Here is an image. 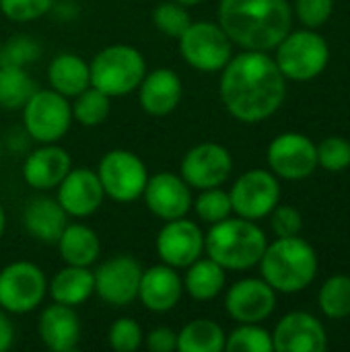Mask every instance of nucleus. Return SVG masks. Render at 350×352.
Segmentation results:
<instances>
[{
	"label": "nucleus",
	"instance_id": "obj_1",
	"mask_svg": "<svg viewBox=\"0 0 350 352\" xmlns=\"http://www.w3.org/2000/svg\"><path fill=\"white\" fill-rule=\"evenodd\" d=\"M285 80L274 58L266 52L245 50L231 56L221 70V101L235 120L258 124L283 105L287 95Z\"/></svg>",
	"mask_w": 350,
	"mask_h": 352
},
{
	"label": "nucleus",
	"instance_id": "obj_2",
	"mask_svg": "<svg viewBox=\"0 0 350 352\" xmlns=\"http://www.w3.org/2000/svg\"><path fill=\"white\" fill-rule=\"evenodd\" d=\"M287 0H221L219 25L227 37L252 52L274 50L291 31Z\"/></svg>",
	"mask_w": 350,
	"mask_h": 352
},
{
	"label": "nucleus",
	"instance_id": "obj_3",
	"mask_svg": "<svg viewBox=\"0 0 350 352\" xmlns=\"http://www.w3.org/2000/svg\"><path fill=\"white\" fill-rule=\"evenodd\" d=\"M268 241L264 231L250 219H231L210 225L204 235V252L225 270H250L260 264Z\"/></svg>",
	"mask_w": 350,
	"mask_h": 352
},
{
	"label": "nucleus",
	"instance_id": "obj_4",
	"mask_svg": "<svg viewBox=\"0 0 350 352\" xmlns=\"http://www.w3.org/2000/svg\"><path fill=\"white\" fill-rule=\"evenodd\" d=\"M262 278L278 293H299L318 274L316 250L301 237H278L260 258Z\"/></svg>",
	"mask_w": 350,
	"mask_h": 352
},
{
	"label": "nucleus",
	"instance_id": "obj_5",
	"mask_svg": "<svg viewBox=\"0 0 350 352\" xmlns=\"http://www.w3.org/2000/svg\"><path fill=\"white\" fill-rule=\"evenodd\" d=\"M91 87L107 97H126L134 93L146 74V60L134 45H107L89 62Z\"/></svg>",
	"mask_w": 350,
	"mask_h": 352
},
{
	"label": "nucleus",
	"instance_id": "obj_6",
	"mask_svg": "<svg viewBox=\"0 0 350 352\" xmlns=\"http://www.w3.org/2000/svg\"><path fill=\"white\" fill-rule=\"evenodd\" d=\"M70 101L54 89H35L23 105V128L39 144L60 142L72 126Z\"/></svg>",
	"mask_w": 350,
	"mask_h": 352
},
{
	"label": "nucleus",
	"instance_id": "obj_7",
	"mask_svg": "<svg viewBox=\"0 0 350 352\" xmlns=\"http://www.w3.org/2000/svg\"><path fill=\"white\" fill-rule=\"evenodd\" d=\"M182 58L200 72H221L233 56V41L219 23L198 21L177 37Z\"/></svg>",
	"mask_w": 350,
	"mask_h": 352
},
{
	"label": "nucleus",
	"instance_id": "obj_8",
	"mask_svg": "<svg viewBox=\"0 0 350 352\" xmlns=\"http://www.w3.org/2000/svg\"><path fill=\"white\" fill-rule=\"evenodd\" d=\"M330 60V47L316 31H295L276 45V66L291 80H311L324 72Z\"/></svg>",
	"mask_w": 350,
	"mask_h": 352
},
{
	"label": "nucleus",
	"instance_id": "obj_9",
	"mask_svg": "<svg viewBox=\"0 0 350 352\" xmlns=\"http://www.w3.org/2000/svg\"><path fill=\"white\" fill-rule=\"evenodd\" d=\"M95 171L99 175L105 196L120 204H128L142 198L144 186L149 182V169L144 161L136 153L126 148L107 151Z\"/></svg>",
	"mask_w": 350,
	"mask_h": 352
},
{
	"label": "nucleus",
	"instance_id": "obj_10",
	"mask_svg": "<svg viewBox=\"0 0 350 352\" xmlns=\"http://www.w3.org/2000/svg\"><path fill=\"white\" fill-rule=\"evenodd\" d=\"M47 295L43 270L27 260H17L0 270V307L6 314H31Z\"/></svg>",
	"mask_w": 350,
	"mask_h": 352
},
{
	"label": "nucleus",
	"instance_id": "obj_11",
	"mask_svg": "<svg viewBox=\"0 0 350 352\" xmlns=\"http://www.w3.org/2000/svg\"><path fill=\"white\" fill-rule=\"evenodd\" d=\"M233 212L241 219L258 221L268 217L281 198V186L274 173L264 169H250L233 184L231 192Z\"/></svg>",
	"mask_w": 350,
	"mask_h": 352
},
{
	"label": "nucleus",
	"instance_id": "obj_12",
	"mask_svg": "<svg viewBox=\"0 0 350 352\" xmlns=\"http://www.w3.org/2000/svg\"><path fill=\"white\" fill-rule=\"evenodd\" d=\"M142 266L132 256H116L105 260L95 276V295L109 307H126L138 299V287L142 276Z\"/></svg>",
	"mask_w": 350,
	"mask_h": 352
},
{
	"label": "nucleus",
	"instance_id": "obj_13",
	"mask_svg": "<svg viewBox=\"0 0 350 352\" xmlns=\"http://www.w3.org/2000/svg\"><path fill=\"white\" fill-rule=\"evenodd\" d=\"M231 171L233 157L219 142H200L192 146L179 163V175L196 190L221 188L229 179Z\"/></svg>",
	"mask_w": 350,
	"mask_h": 352
},
{
	"label": "nucleus",
	"instance_id": "obj_14",
	"mask_svg": "<svg viewBox=\"0 0 350 352\" xmlns=\"http://www.w3.org/2000/svg\"><path fill=\"white\" fill-rule=\"evenodd\" d=\"M157 256L163 264L186 270L192 262L204 254V233L198 223L188 221L186 217L165 221L155 239Z\"/></svg>",
	"mask_w": 350,
	"mask_h": 352
},
{
	"label": "nucleus",
	"instance_id": "obj_15",
	"mask_svg": "<svg viewBox=\"0 0 350 352\" xmlns=\"http://www.w3.org/2000/svg\"><path fill=\"white\" fill-rule=\"evenodd\" d=\"M268 165L283 179H305L318 167V148L305 134L285 132L270 142Z\"/></svg>",
	"mask_w": 350,
	"mask_h": 352
},
{
	"label": "nucleus",
	"instance_id": "obj_16",
	"mask_svg": "<svg viewBox=\"0 0 350 352\" xmlns=\"http://www.w3.org/2000/svg\"><path fill=\"white\" fill-rule=\"evenodd\" d=\"M276 307V291L264 278L237 280L225 295V309L237 324H262Z\"/></svg>",
	"mask_w": 350,
	"mask_h": 352
},
{
	"label": "nucleus",
	"instance_id": "obj_17",
	"mask_svg": "<svg viewBox=\"0 0 350 352\" xmlns=\"http://www.w3.org/2000/svg\"><path fill=\"white\" fill-rule=\"evenodd\" d=\"M56 200L72 219H85L95 214L105 200V192L97 171L89 167H72L58 184Z\"/></svg>",
	"mask_w": 350,
	"mask_h": 352
},
{
	"label": "nucleus",
	"instance_id": "obj_18",
	"mask_svg": "<svg viewBox=\"0 0 350 352\" xmlns=\"http://www.w3.org/2000/svg\"><path fill=\"white\" fill-rule=\"evenodd\" d=\"M142 198L146 208L161 221L182 219L192 210V192L179 173L159 171L149 175Z\"/></svg>",
	"mask_w": 350,
	"mask_h": 352
},
{
	"label": "nucleus",
	"instance_id": "obj_19",
	"mask_svg": "<svg viewBox=\"0 0 350 352\" xmlns=\"http://www.w3.org/2000/svg\"><path fill=\"white\" fill-rule=\"evenodd\" d=\"M272 344L278 352H324L328 349V336L320 320L295 311L276 324Z\"/></svg>",
	"mask_w": 350,
	"mask_h": 352
},
{
	"label": "nucleus",
	"instance_id": "obj_20",
	"mask_svg": "<svg viewBox=\"0 0 350 352\" xmlns=\"http://www.w3.org/2000/svg\"><path fill=\"white\" fill-rule=\"evenodd\" d=\"M72 169V159L66 148L58 142L41 144L39 148L31 151L23 163V179L29 188L37 192L56 190L58 184L66 177Z\"/></svg>",
	"mask_w": 350,
	"mask_h": 352
},
{
	"label": "nucleus",
	"instance_id": "obj_21",
	"mask_svg": "<svg viewBox=\"0 0 350 352\" xmlns=\"http://www.w3.org/2000/svg\"><path fill=\"white\" fill-rule=\"evenodd\" d=\"M184 278L179 272L167 264H157L142 270L138 301L153 314H167L182 301Z\"/></svg>",
	"mask_w": 350,
	"mask_h": 352
},
{
	"label": "nucleus",
	"instance_id": "obj_22",
	"mask_svg": "<svg viewBox=\"0 0 350 352\" xmlns=\"http://www.w3.org/2000/svg\"><path fill=\"white\" fill-rule=\"evenodd\" d=\"M136 91H138L140 107L149 116L163 118L179 105L184 97V82L175 70L155 68L151 72L146 70Z\"/></svg>",
	"mask_w": 350,
	"mask_h": 352
},
{
	"label": "nucleus",
	"instance_id": "obj_23",
	"mask_svg": "<svg viewBox=\"0 0 350 352\" xmlns=\"http://www.w3.org/2000/svg\"><path fill=\"white\" fill-rule=\"evenodd\" d=\"M37 334L47 351L72 352L80 342L83 328L74 307L52 303L37 320Z\"/></svg>",
	"mask_w": 350,
	"mask_h": 352
},
{
	"label": "nucleus",
	"instance_id": "obj_24",
	"mask_svg": "<svg viewBox=\"0 0 350 352\" xmlns=\"http://www.w3.org/2000/svg\"><path fill=\"white\" fill-rule=\"evenodd\" d=\"M23 225L31 237L41 243H56L68 225V214L56 198L37 196L29 200L23 212Z\"/></svg>",
	"mask_w": 350,
	"mask_h": 352
},
{
	"label": "nucleus",
	"instance_id": "obj_25",
	"mask_svg": "<svg viewBox=\"0 0 350 352\" xmlns=\"http://www.w3.org/2000/svg\"><path fill=\"white\" fill-rule=\"evenodd\" d=\"M47 293L52 295L54 303L78 307L95 293V276L89 266H70L66 264L58 270L47 283Z\"/></svg>",
	"mask_w": 350,
	"mask_h": 352
},
{
	"label": "nucleus",
	"instance_id": "obj_26",
	"mask_svg": "<svg viewBox=\"0 0 350 352\" xmlns=\"http://www.w3.org/2000/svg\"><path fill=\"white\" fill-rule=\"evenodd\" d=\"M56 245L64 264H70V266L91 268L99 260V254H101L99 235L83 223H68L62 235L58 237Z\"/></svg>",
	"mask_w": 350,
	"mask_h": 352
},
{
	"label": "nucleus",
	"instance_id": "obj_27",
	"mask_svg": "<svg viewBox=\"0 0 350 352\" xmlns=\"http://www.w3.org/2000/svg\"><path fill=\"white\" fill-rule=\"evenodd\" d=\"M47 80H50V87L56 93L64 95L66 99H72L78 93H83L87 87H91L89 62H85L76 54L62 52L50 62Z\"/></svg>",
	"mask_w": 350,
	"mask_h": 352
},
{
	"label": "nucleus",
	"instance_id": "obj_28",
	"mask_svg": "<svg viewBox=\"0 0 350 352\" xmlns=\"http://www.w3.org/2000/svg\"><path fill=\"white\" fill-rule=\"evenodd\" d=\"M225 268L212 258H198L186 268L184 291L196 301H210L225 289Z\"/></svg>",
	"mask_w": 350,
	"mask_h": 352
},
{
	"label": "nucleus",
	"instance_id": "obj_29",
	"mask_svg": "<svg viewBox=\"0 0 350 352\" xmlns=\"http://www.w3.org/2000/svg\"><path fill=\"white\" fill-rule=\"evenodd\" d=\"M225 332L212 320H192L177 332L179 352H223Z\"/></svg>",
	"mask_w": 350,
	"mask_h": 352
},
{
	"label": "nucleus",
	"instance_id": "obj_30",
	"mask_svg": "<svg viewBox=\"0 0 350 352\" xmlns=\"http://www.w3.org/2000/svg\"><path fill=\"white\" fill-rule=\"evenodd\" d=\"M35 82L21 66L0 64V107L14 111L23 109L29 97L35 93Z\"/></svg>",
	"mask_w": 350,
	"mask_h": 352
},
{
	"label": "nucleus",
	"instance_id": "obj_31",
	"mask_svg": "<svg viewBox=\"0 0 350 352\" xmlns=\"http://www.w3.org/2000/svg\"><path fill=\"white\" fill-rule=\"evenodd\" d=\"M74 101L70 103L72 109V120L78 122L85 128H95L103 124L109 116L111 109V97L101 93L95 87H87L83 93L72 97Z\"/></svg>",
	"mask_w": 350,
	"mask_h": 352
},
{
	"label": "nucleus",
	"instance_id": "obj_32",
	"mask_svg": "<svg viewBox=\"0 0 350 352\" xmlns=\"http://www.w3.org/2000/svg\"><path fill=\"white\" fill-rule=\"evenodd\" d=\"M320 309L332 318L342 320L350 316V276L338 274L326 280L320 291Z\"/></svg>",
	"mask_w": 350,
	"mask_h": 352
},
{
	"label": "nucleus",
	"instance_id": "obj_33",
	"mask_svg": "<svg viewBox=\"0 0 350 352\" xmlns=\"http://www.w3.org/2000/svg\"><path fill=\"white\" fill-rule=\"evenodd\" d=\"M192 208L198 214V219L206 225H215L219 221H225L233 212L229 192H225L221 188L200 190L196 200H192Z\"/></svg>",
	"mask_w": 350,
	"mask_h": 352
},
{
	"label": "nucleus",
	"instance_id": "obj_34",
	"mask_svg": "<svg viewBox=\"0 0 350 352\" xmlns=\"http://www.w3.org/2000/svg\"><path fill=\"white\" fill-rule=\"evenodd\" d=\"M227 352H270L274 351L272 336L258 324H239L227 338Z\"/></svg>",
	"mask_w": 350,
	"mask_h": 352
},
{
	"label": "nucleus",
	"instance_id": "obj_35",
	"mask_svg": "<svg viewBox=\"0 0 350 352\" xmlns=\"http://www.w3.org/2000/svg\"><path fill=\"white\" fill-rule=\"evenodd\" d=\"M153 23L163 35L177 39L188 29V25L192 23V16H190L186 6L177 4L175 0H165V2H159L155 6Z\"/></svg>",
	"mask_w": 350,
	"mask_h": 352
},
{
	"label": "nucleus",
	"instance_id": "obj_36",
	"mask_svg": "<svg viewBox=\"0 0 350 352\" xmlns=\"http://www.w3.org/2000/svg\"><path fill=\"white\" fill-rule=\"evenodd\" d=\"M41 56V45L31 35H12L0 50V64L27 68Z\"/></svg>",
	"mask_w": 350,
	"mask_h": 352
},
{
	"label": "nucleus",
	"instance_id": "obj_37",
	"mask_svg": "<svg viewBox=\"0 0 350 352\" xmlns=\"http://www.w3.org/2000/svg\"><path fill=\"white\" fill-rule=\"evenodd\" d=\"M144 342L142 328L130 320V318H120L109 326L107 332V344L116 352H134L138 351Z\"/></svg>",
	"mask_w": 350,
	"mask_h": 352
},
{
	"label": "nucleus",
	"instance_id": "obj_38",
	"mask_svg": "<svg viewBox=\"0 0 350 352\" xmlns=\"http://www.w3.org/2000/svg\"><path fill=\"white\" fill-rule=\"evenodd\" d=\"M56 0H0V10L14 23H29L52 12Z\"/></svg>",
	"mask_w": 350,
	"mask_h": 352
},
{
	"label": "nucleus",
	"instance_id": "obj_39",
	"mask_svg": "<svg viewBox=\"0 0 350 352\" xmlns=\"http://www.w3.org/2000/svg\"><path fill=\"white\" fill-rule=\"evenodd\" d=\"M318 148V165L328 171H342L350 167V142L340 136L326 138Z\"/></svg>",
	"mask_w": 350,
	"mask_h": 352
},
{
	"label": "nucleus",
	"instance_id": "obj_40",
	"mask_svg": "<svg viewBox=\"0 0 350 352\" xmlns=\"http://www.w3.org/2000/svg\"><path fill=\"white\" fill-rule=\"evenodd\" d=\"M270 227L276 233V237H295L301 233L303 229V219L301 212L293 206H274V210L270 212Z\"/></svg>",
	"mask_w": 350,
	"mask_h": 352
},
{
	"label": "nucleus",
	"instance_id": "obj_41",
	"mask_svg": "<svg viewBox=\"0 0 350 352\" xmlns=\"http://www.w3.org/2000/svg\"><path fill=\"white\" fill-rule=\"evenodd\" d=\"M297 16L307 29L322 27L334 8V0H297Z\"/></svg>",
	"mask_w": 350,
	"mask_h": 352
},
{
	"label": "nucleus",
	"instance_id": "obj_42",
	"mask_svg": "<svg viewBox=\"0 0 350 352\" xmlns=\"http://www.w3.org/2000/svg\"><path fill=\"white\" fill-rule=\"evenodd\" d=\"M144 344L151 352H175L177 351V332L167 326L153 328L144 336Z\"/></svg>",
	"mask_w": 350,
	"mask_h": 352
},
{
	"label": "nucleus",
	"instance_id": "obj_43",
	"mask_svg": "<svg viewBox=\"0 0 350 352\" xmlns=\"http://www.w3.org/2000/svg\"><path fill=\"white\" fill-rule=\"evenodd\" d=\"M14 344V326L6 318V314H0V352H6Z\"/></svg>",
	"mask_w": 350,
	"mask_h": 352
},
{
	"label": "nucleus",
	"instance_id": "obj_44",
	"mask_svg": "<svg viewBox=\"0 0 350 352\" xmlns=\"http://www.w3.org/2000/svg\"><path fill=\"white\" fill-rule=\"evenodd\" d=\"M4 229H6V214H4V208H2V204H0V239H2V235H4Z\"/></svg>",
	"mask_w": 350,
	"mask_h": 352
},
{
	"label": "nucleus",
	"instance_id": "obj_45",
	"mask_svg": "<svg viewBox=\"0 0 350 352\" xmlns=\"http://www.w3.org/2000/svg\"><path fill=\"white\" fill-rule=\"evenodd\" d=\"M177 4H182V6H196V4H200V2H204V0H175Z\"/></svg>",
	"mask_w": 350,
	"mask_h": 352
},
{
	"label": "nucleus",
	"instance_id": "obj_46",
	"mask_svg": "<svg viewBox=\"0 0 350 352\" xmlns=\"http://www.w3.org/2000/svg\"><path fill=\"white\" fill-rule=\"evenodd\" d=\"M0 159H2V144H0Z\"/></svg>",
	"mask_w": 350,
	"mask_h": 352
},
{
	"label": "nucleus",
	"instance_id": "obj_47",
	"mask_svg": "<svg viewBox=\"0 0 350 352\" xmlns=\"http://www.w3.org/2000/svg\"><path fill=\"white\" fill-rule=\"evenodd\" d=\"M0 50H2V45H0Z\"/></svg>",
	"mask_w": 350,
	"mask_h": 352
}]
</instances>
